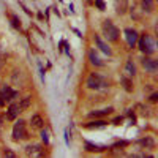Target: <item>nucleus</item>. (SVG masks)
<instances>
[{
	"label": "nucleus",
	"instance_id": "2",
	"mask_svg": "<svg viewBox=\"0 0 158 158\" xmlns=\"http://www.w3.org/2000/svg\"><path fill=\"white\" fill-rule=\"evenodd\" d=\"M138 44H139V49L146 56H152L155 52V41L149 33H144L141 38H138Z\"/></svg>",
	"mask_w": 158,
	"mask_h": 158
},
{
	"label": "nucleus",
	"instance_id": "20",
	"mask_svg": "<svg viewBox=\"0 0 158 158\" xmlns=\"http://www.w3.org/2000/svg\"><path fill=\"white\" fill-rule=\"evenodd\" d=\"M94 3H95V5H97V6L101 10V11L104 10V2H103V0H94Z\"/></svg>",
	"mask_w": 158,
	"mask_h": 158
},
{
	"label": "nucleus",
	"instance_id": "3",
	"mask_svg": "<svg viewBox=\"0 0 158 158\" xmlns=\"http://www.w3.org/2000/svg\"><path fill=\"white\" fill-rule=\"evenodd\" d=\"M85 85L92 90H101V89H106L108 87V82L98 74V73H92L89 77H87V82Z\"/></svg>",
	"mask_w": 158,
	"mask_h": 158
},
{
	"label": "nucleus",
	"instance_id": "18",
	"mask_svg": "<svg viewBox=\"0 0 158 158\" xmlns=\"http://www.w3.org/2000/svg\"><path fill=\"white\" fill-rule=\"evenodd\" d=\"M141 144H142V146H146V147H153L155 141L152 138H146V139H141Z\"/></svg>",
	"mask_w": 158,
	"mask_h": 158
},
{
	"label": "nucleus",
	"instance_id": "19",
	"mask_svg": "<svg viewBox=\"0 0 158 158\" xmlns=\"http://www.w3.org/2000/svg\"><path fill=\"white\" fill-rule=\"evenodd\" d=\"M19 104H21V109H22V111H24V109H27V108L30 106V97L22 98V101H21Z\"/></svg>",
	"mask_w": 158,
	"mask_h": 158
},
{
	"label": "nucleus",
	"instance_id": "4",
	"mask_svg": "<svg viewBox=\"0 0 158 158\" xmlns=\"http://www.w3.org/2000/svg\"><path fill=\"white\" fill-rule=\"evenodd\" d=\"M25 138H27V127H25V122L22 118H19L15 123V127H13V139L21 141V139H25Z\"/></svg>",
	"mask_w": 158,
	"mask_h": 158
},
{
	"label": "nucleus",
	"instance_id": "24",
	"mask_svg": "<svg viewBox=\"0 0 158 158\" xmlns=\"http://www.w3.org/2000/svg\"><path fill=\"white\" fill-rule=\"evenodd\" d=\"M3 155H5V156H11V158L15 156V153H13V152H10V150H3Z\"/></svg>",
	"mask_w": 158,
	"mask_h": 158
},
{
	"label": "nucleus",
	"instance_id": "5",
	"mask_svg": "<svg viewBox=\"0 0 158 158\" xmlns=\"http://www.w3.org/2000/svg\"><path fill=\"white\" fill-rule=\"evenodd\" d=\"M16 95L18 94L10 85H0V106H5L13 98H16Z\"/></svg>",
	"mask_w": 158,
	"mask_h": 158
},
{
	"label": "nucleus",
	"instance_id": "14",
	"mask_svg": "<svg viewBox=\"0 0 158 158\" xmlns=\"http://www.w3.org/2000/svg\"><path fill=\"white\" fill-rule=\"evenodd\" d=\"M114 3H115V11L118 15H123L128 8V0H114Z\"/></svg>",
	"mask_w": 158,
	"mask_h": 158
},
{
	"label": "nucleus",
	"instance_id": "13",
	"mask_svg": "<svg viewBox=\"0 0 158 158\" xmlns=\"http://www.w3.org/2000/svg\"><path fill=\"white\" fill-rule=\"evenodd\" d=\"M30 125H32V128H38V130H41V128H43V125H44L43 117H41V115H38V114L32 115V118H30Z\"/></svg>",
	"mask_w": 158,
	"mask_h": 158
},
{
	"label": "nucleus",
	"instance_id": "16",
	"mask_svg": "<svg viewBox=\"0 0 158 158\" xmlns=\"http://www.w3.org/2000/svg\"><path fill=\"white\" fill-rule=\"evenodd\" d=\"M87 128H103V127H106V122L104 120H92V122H89L87 125H85Z\"/></svg>",
	"mask_w": 158,
	"mask_h": 158
},
{
	"label": "nucleus",
	"instance_id": "1",
	"mask_svg": "<svg viewBox=\"0 0 158 158\" xmlns=\"http://www.w3.org/2000/svg\"><path fill=\"white\" fill-rule=\"evenodd\" d=\"M101 30H103V35H104V38H106L108 41H117V40H118V35H120L118 29L115 27V25L112 24V21H109V19L103 21Z\"/></svg>",
	"mask_w": 158,
	"mask_h": 158
},
{
	"label": "nucleus",
	"instance_id": "23",
	"mask_svg": "<svg viewBox=\"0 0 158 158\" xmlns=\"http://www.w3.org/2000/svg\"><path fill=\"white\" fill-rule=\"evenodd\" d=\"M150 101H152V103H156V101H158V94H152V95H150Z\"/></svg>",
	"mask_w": 158,
	"mask_h": 158
},
{
	"label": "nucleus",
	"instance_id": "12",
	"mask_svg": "<svg viewBox=\"0 0 158 158\" xmlns=\"http://www.w3.org/2000/svg\"><path fill=\"white\" fill-rule=\"evenodd\" d=\"M89 59H90V63L92 65H95V67H103V60L100 59V56L97 54L95 49H92L89 52Z\"/></svg>",
	"mask_w": 158,
	"mask_h": 158
},
{
	"label": "nucleus",
	"instance_id": "17",
	"mask_svg": "<svg viewBox=\"0 0 158 158\" xmlns=\"http://www.w3.org/2000/svg\"><path fill=\"white\" fill-rule=\"evenodd\" d=\"M112 108H108V109H103V111H95V112H92L90 115L92 117H103V115H108V114H112Z\"/></svg>",
	"mask_w": 158,
	"mask_h": 158
},
{
	"label": "nucleus",
	"instance_id": "9",
	"mask_svg": "<svg viewBox=\"0 0 158 158\" xmlns=\"http://www.w3.org/2000/svg\"><path fill=\"white\" fill-rule=\"evenodd\" d=\"M141 63H142L144 70H147L149 73H155V71L158 70V63H156V60H153V59L146 57V59H142V60H141Z\"/></svg>",
	"mask_w": 158,
	"mask_h": 158
},
{
	"label": "nucleus",
	"instance_id": "22",
	"mask_svg": "<svg viewBox=\"0 0 158 158\" xmlns=\"http://www.w3.org/2000/svg\"><path fill=\"white\" fill-rule=\"evenodd\" d=\"M41 138H43L44 144H48V142H49V138H48V133H46V131H43V133H41Z\"/></svg>",
	"mask_w": 158,
	"mask_h": 158
},
{
	"label": "nucleus",
	"instance_id": "21",
	"mask_svg": "<svg viewBox=\"0 0 158 158\" xmlns=\"http://www.w3.org/2000/svg\"><path fill=\"white\" fill-rule=\"evenodd\" d=\"M11 21H13V25H15V27H18V29L21 27V24L18 22V18L16 16H11Z\"/></svg>",
	"mask_w": 158,
	"mask_h": 158
},
{
	"label": "nucleus",
	"instance_id": "10",
	"mask_svg": "<svg viewBox=\"0 0 158 158\" xmlns=\"http://www.w3.org/2000/svg\"><path fill=\"white\" fill-rule=\"evenodd\" d=\"M123 76L131 77V79H133V77L136 76V67H135L133 60H128V62L125 63V68H123Z\"/></svg>",
	"mask_w": 158,
	"mask_h": 158
},
{
	"label": "nucleus",
	"instance_id": "15",
	"mask_svg": "<svg viewBox=\"0 0 158 158\" xmlns=\"http://www.w3.org/2000/svg\"><path fill=\"white\" fill-rule=\"evenodd\" d=\"M122 84H123V87H125V90H127V92H133L135 85H133V81H131V77L123 76V77H122Z\"/></svg>",
	"mask_w": 158,
	"mask_h": 158
},
{
	"label": "nucleus",
	"instance_id": "6",
	"mask_svg": "<svg viewBox=\"0 0 158 158\" xmlns=\"http://www.w3.org/2000/svg\"><path fill=\"white\" fill-rule=\"evenodd\" d=\"M25 153H27V156H43L44 149L40 144H30V146L25 147Z\"/></svg>",
	"mask_w": 158,
	"mask_h": 158
},
{
	"label": "nucleus",
	"instance_id": "7",
	"mask_svg": "<svg viewBox=\"0 0 158 158\" xmlns=\"http://www.w3.org/2000/svg\"><path fill=\"white\" fill-rule=\"evenodd\" d=\"M22 112L21 109V104L19 103H11L8 109H6V118H10V120H16V117Z\"/></svg>",
	"mask_w": 158,
	"mask_h": 158
},
{
	"label": "nucleus",
	"instance_id": "11",
	"mask_svg": "<svg viewBox=\"0 0 158 158\" xmlns=\"http://www.w3.org/2000/svg\"><path fill=\"white\" fill-rule=\"evenodd\" d=\"M95 43H97V46H98V49L101 51V52H104V54H106V56H111L112 54V51L109 49V46L106 44V43H104L103 41V40L98 36V35H95Z\"/></svg>",
	"mask_w": 158,
	"mask_h": 158
},
{
	"label": "nucleus",
	"instance_id": "8",
	"mask_svg": "<svg viewBox=\"0 0 158 158\" xmlns=\"http://www.w3.org/2000/svg\"><path fill=\"white\" fill-rule=\"evenodd\" d=\"M125 38H127V43L130 48H133L138 43V32L135 29H125Z\"/></svg>",
	"mask_w": 158,
	"mask_h": 158
}]
</instances>
